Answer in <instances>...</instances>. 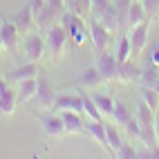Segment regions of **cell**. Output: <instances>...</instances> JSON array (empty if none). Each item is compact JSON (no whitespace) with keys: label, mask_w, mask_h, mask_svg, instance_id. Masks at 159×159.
Listing matches in <instances>:
<instances>
[{"label":"cell","mask_w":159,"mask_h":159,"mask_svg":"<svg viewBox=\"0 0 159 159\" xmlns=\"http://www.w3.org/2000/svg\"><path fill=\"white\" fill-rule=\"evenodd\" d=\"M61 25L67 29V36H70V40H72L74 45H83V40L90 36L83 16L74 14L72 9H65V14H63V18H61Z\"/></svg>","instance_id":"6da1fadb"},{"label":"cell","mask_w":159,"mask_h":159,"mask_svg":"<svg viewBox=\"0 0 159 159\" xmlns=\"http://www.w3.org/2000/svg\"><path fill=\"white\" fill-rule=\"evenodd\" d=\"M67 29L63 27L61 23H56L54 27H49L47 31H45V43H47V47H49V52H52V58L54 61H58L61 56H63V52H65V45H67Z\"/></svg>","instance_id":"7a4b0ae2"},{"label":"cell","mask_w":159,"mask_h":159,"mask_svg":"<svg viewBox=\"0 0 159 159\" xmlns=\"http://www.w3.org/2000/svg\"><path fill=\"white\" fill-rule=\"evenodd\" d=\"M88 31H90V40L94 45V52L97 54H101V52H108L110 43H112V31L105 27L103 23H99V20H90L88 25Z\"/></svg>","instance_id":"3957f363"},{"label":"cell","mask_w":159,"mask_h":159,"mask_svg":"<svg viewBox=\"0 0 159 159\" xmlns=\"http://www.w3.org/2000/svg\"><path fill=\"white\" fill-rule=\"evenodd\" d=\"M23 52H25V58L31 61V63H38L40 58L45 56V49H47V43L43 40L40 34H34V31H29V34L23 36Z\"/></svg>","instance_id":"277c9868"},{"label":"cell","mask_w":159,"mask_h":159,"mask_svg":"<svg viewBox=\"0 0 159 159\" xmlns=\"http://www.w3.org/2000/svg\"><path fill=\"white\" fill-rule=\"evenodd\" d=\"M40 128H43L45 137H49V139H58V137H65V123H63V116L61 112H45L40 114Z\"/></svg>","instance_id":"5b68a950"},{"label":"cell","mask_w":159,"mask_h":159,"mask_svg":"<svg viewBox=\"0 0 159 159\" xmlns=\"http://www.w3.org/2000/svg\"><path fill=\"white\" fill-rule=\"evenodd\" d=\"M0 34H2V49H7L11 56H16L23 34H20L18 27L14 25V20H7V18H5L2 23H0Z\"/></svg>","instance_id":"8992f818"},{"label":"cell","mask_w":159,"mask_h":159,"mask_svg":"<svg viewBox=\"0 0 159 159\" xmlns=\"http://www.w3.org/2000/svg\"><path fill=\"white\" fill-rule=\"evenodd\" d=\"M94 65H97L103 81H119V61H116V56L108 54V52H101Z\"/></svg>","instance_id":"52a82bcc"},{"label":"cell","mask_w":159,"mask_h":159,"mask_svg":"<svg viewBox=\"0 0 159 159\" xmlns=\"http://www.w3.org/2000/svg\"><path fill=\"white\" fill-rule=\"evenodd\" d=\"M148 27H150V20H143V23L130 29V45H132L130 58H139L143 54L146 43H148Z\"/></svg>","instance_id":"ba28073f"},{"label":"cell","mask_w":159,"mask_h":159,"mask_svg":"<svg viewBox=\"0 0 159 159\" xmlns=\"http://www.w3.org/2000/svg\"><path fill=\"white\" fill-rule=\"evenodd\" d=\"M11 20H14V25L18 27V31H20L23 36L29 34V31H34V27H36V16H34V9H31L29 0L11 16Z\"/></svg>","instance_id":"9c48e42d"},{"label":"cell","mask_w":159,"mask_h":159,"mask_svg":"<svg viewBox=\"0 0 159 159\" xmlns=\"http://www.w3.org/2000/svg\"><path fill=\"white\" fill-rule=\"evenodd\" d=\"M52 110H54V112L74 110V112H81L83 114V99H81V94H56Z\"/></svg>","instance_id":"30bf717a"},{"label":"cell","mask_w":159,"mask_h":159,"mask_svg":"<svg viewBox=\"0 0 159 159\" xmlns=\"http://www.w3.org/2000/svg\"><path fill=\"white\" fill-rule=\"evenodd\" d=\"M36 76H38V65H36V63H31V61H27L25 65L14 67V70L5 76V81L20 83V81H25V79H36Z\"/></svg>","instance_id":"8fae6325"},{"label":"cell","mask_w":159,"mask_h":159,"mask_svg":"<svg viewBox=\"0 0 159 159\" xmlns=\"http://www.w3.org/2000/svg\"><path fill=\"white\" fill-rule=\"evenodd\" d=\"M63 123H65V134H79L85 130V121L81 119V112L74 110H61Z\"/></svg>","instance_id":"7c38bea8"},{"label":"cell","mask_w":159,"mask_h":159,"mask_svg":"<svg viewBox=\"0 0 159 159\" xmlns=\"http://www.w3.org/2000/svg\"><path fill=\"white\" fill-rule=\"evenodd\" d=\"M61 18H63V14H58L56 9H52L47 2L43 5V9L36 14V27H40V29H49V27H54L56 23H61Z\"/></svg>","instance_id":"4fadbf2b"},{"label":"cell","mask_w":159,"mask_h":159,"mask_svg":"<svg viewBox=\"0 0 159 159\" xmlns=\"http://www.w3.org/2000/svg\"><path fill=\"white\" fill-rule=\"evenodd\" d=\"M36 92H38V76L25 79L16 85V99H18V103H27L31 99H36Z\"/></svg>","instance_id":"5bb4252c"},{"label":"cell","mask_w":159,"mask_h":159,"mask_svg":"<svg viewBox=\"0 0 159 159\" xmlns=\"http://www.w3.org/2000/svg\"><path fill=\"white\" fill-rule=\"evenodd\" d=\"M139 79H141V67L134 65V58L119 63V81L121 83H139Z\"/></svg>","instance_id":"9a60e30c"},{"label":"cell","mask_w":159,"mask_h":159,"mask_svg":"<svg viewBox=\"0 0 159 159\" xmlns=\"http://www.w3.org/2000/svg\"><path fill=\"white\" fill-rule=\"evenodd\" d=\"M54 99H56V90L52 88V83H49V81H45V79H38L36 101L43 105L45 110H52V105H54Z\"/></svg>","instance_id":"2e32d148"},{"label":"cell","mask_w":159,"mask_h":159,"mask_svg":"<svg viewBox=\"0 0 159 159\" xmlns=\"http://www.w3.org/2000/svg\"><path fill=\"white\" fill-rule=\"evenodd\" d=\"M99 83H103V79H101L97 65H94V67H88L85 72H83L81 76L74 81V85H76L79 90H92V88H97Z\"/></svg>","instance_id":"e0dca14e"},{"label":"cell","mask_w":159,"mask_h":159,"mask_svg":"<svg viewBox=\"0 0 159 159\" xmlns=\"http://www.w3.org/2000/svg\"><path fill=\"white\" fill-rule=\"evenodd\" d=\"M85 132L92 137V139H97L101 148H105V150L110 152V146H108V134H105V123H103V121H94V119H90V121L85 123Z\"/></svg>","instance_id":"ac0fdd59"},{"label":"cell","mask_w":159,"mask_h":159,"mask_svg":"<svg viewBox=\"0 0 159 159\" xmlns=\"http://www.w3.org/2000/svg\"><path fill=\"white\" fill-rule=\"evenodd\" d=\"M18 105V99H16V90L7 88L5 92H0V112H2L5 116H11L14 110Z\"/></svg>","instance_id":"d6986e66"},{"label":"cell","mask_w":159,"mask_h":159,"mask_svg":"<svg viewBox=\"0 0 159 159\" xmlns=\"http://www.w3.org/2000/svg\"><path fill=\"white\" fill-rule=\"evenodd\" d=\"M79 94H81V99H83V114L88 116V119H94V121H101V110L97 108V103H94V99L90 97V94L85 92V90H79Z\"/></svg>","instance_id":"ffe728a7"},{"label":"cell","mask_w":159,"mask_h":159,"mask_svg":"<svg viewBox=\"0 0 159 159\" xmlns=\"http://www.w3.org/2000/svg\"><path fill=\"white\" fill-rule=\"evenodd\" d=\"M139 83H141V85H148V88H157V83H159V65L148 63V65L141 70Z\"/></svg>","instance_id":"44dd1931"},{"label":"cell","mask_w":159,"mask_h":159,"mask_svg":"<svg viewBox=\"0 0 159 159\" xmlns=\"http://www.w3.org/2000/svg\"><path fill=\"white\" fill-rule=\"evenodd\" d=\"M92 99H94V103H97V108L101 110V114L103 116H112V112H114V105H116V99H112V97H108V94H92Z\"/></svg>","instance_id":"7402d4cb"},{"label":"cell","mask_w":159,"mask_h":159,"mask_svg":"<svg viewBox=\"0 0 159 159\" xmlns=\"http://www.w3.org/2000/svg\"><path fill=\"white\" fill-rule=\"evenodd\" d=\"M143 20H148V18H146V11H143L141 2H139V0H132L130 11H128V29L137 27L139 23H143Z\"/></svg>","instance_id":"603a6c76"},{"label":"cell","mask_w":159,"mask_h":159,"mask_svg":"<svg viewBox=\"0 0 159 159\" xmlns=\"http://www.w3.org/2000/svg\"><path fill=\"white\" fill-rule=\"evenodd\" d=\"M99 23H103L105 27H108V29L112 31V34L121 29V25H119V16H116V9H114V5H110V7L103 11V16H101V20H99Z\"/></svg>","instance_id":"cb8c5ba5"},{"label":"cell","mask_w":159,"mask_h":159,"mask_svg":"<svg viewBox=\"0 0 159 159\" xmlns=\"http://www.w3.org/2000/svg\"><path fill=\"white\" fill-rule=\"evenodd\" d=\"M105 134H108V146H110V152L114 155V152L121 148V143H123L121 132L114 128V123H105Z\"/></svg>","instance_id":"d4e9b609"},{"label":"cell","mask_w":159,"mask_h":159,"mask_svg":"<svg viewBox=\"0 0 159 159\" xmlns=\"http://www.w3.org/2000/svg\"><path fill=\"white\" fill-rule=\"evenodd\" d=\"M112 5H114V9H116V16H119L121 29H125V27H128V11H130L132 0H112Z\"/></svg>","instance_id":"484cf974"},{"label":"cell","mask_w":159,"mask_h":159,"mask_svg":"<svg viewBox=\"0 0 159 159\" xmlns=\"http://www.w3.org/2000/svg\"><path fill=\"white\" fill-rule=\"evenodd\" d=\"M130 52H132V45H130V36H121L119 38V45H116V61L123 63L130 58Z\"/></svg>","instance_id":"4316f807"},{"label":"cell","mask_w":159,"mask_h":159,"mask_svg":"<svg viewBox=\"0 0 159 159\" xmlns=\"http://www.w3.org/2000/svg\"><path fill=\"white\" fill-rule=\"evenodd\" d=\"M141 97H143V101L150 105V108L157 112V108H159V92H157V88H148V85H141Z\"/></svg>","instance_id":"83f0119b"},{"label":"cell","mask_w":159,"mask_h":159,"mask_svg":"<svg viewBox=\"0 0 159 159\" xmlns=\"http://www.w3.org/2000/svg\"><path fill=\"white\" fill-rule=\"evenodd\" d=\"M130 110L125 108V105L121 103V101H116V105H114V112H112V119H114V123H119V125H125V121L130 119Z\"/></svg>","instance_id":"f1b7e54d"},{"label":"cell","mask_w":159,"mask_h":159,"mask_svg":"<svg viewBox=\"0 0 159 159\" xmlns=\"http://www.w3.org/2000/svg\"><path fill=\"white\" fill-rule=\"evenodd\" d=\"M110 5H112V0H92V2H90V16H92L94 20H101L103 11H105Z\"/></svg>","instance_id":"f546056e"},{"label":"cell","mask_w":159,"mask_h":159,"mask_svg":"<svg viewBox=\"0 0 159 159\" xmlns=\"http://www.w3.org/2000/svg\"><path fill=\"white\" fill-rule=\"evenodd\" d=\"M139 2L143 7V11H146V18L152 23L157 18V14H159V0H139Z\"/></svg>","instance_id":"4dcf8cb0"},{"label":"cell","mask_w":159,"mask_h":159,"mask_svg":"<svg viewBox=\"0 0 159 159\" xmlns=\"http://www.w3.org/2000/svg\"><path fill=\"white\" fill-rule=\"evenodd\" d=\"M114 157H119V159H134L137 150L132 148V143H121V148L114 152Z\"/></svg>","instance_id":"1f68e13d"},{"label":"cell","mask_w":159,"mask_h":159,"mask_svg":"<svg viewBox=\"0 0 159 159\" xmlns=\"http://www.w3.org/2000/svg\"><path fill=\"white\" fill-rule=\"evenodd\" d=\"M125 130H128L130 137H137V139H139V121H137V116H130V119L125 121Z\"/></svg>","instance_id":"d6a6232c"},{"label":"cell","mask_w":159,"mask_h":159,"mask_svg":"<svg viewBox=\"0 0 159 159\" xmlns=\"http://www.w3.org/2000/svg\"><path fill=\"white\" fill-rule=\"evenodd\" d=\"M139 157H148V159H159V148L152 146V148H148L146 155H139Z\"/></svg>","instance_id":"836d02e7"},{"label":"cell","mask_w":159,"mask_h":159,"mask_svg":"<svg viewBox=\"0 0 159 159\" xmlns=\"http://www.w3.org/2000/svg\"><path fill=\"white\" fill-rule=\"evenodd\" d=\"M29 5H31V9H34V16L43 9V5H45V0H29Z\"/></svg>","instance_id":"e575fe53"},{"label":"cell","mask_w":159,"mask_h":159,"mask_svg":"<svg viewBox=\"0 0 159 159\" xmlns=\"http://www.w3.org/2000/svg\"><path fill=\"white\" fill-rule=\"evenodd\" d=\"M150 63H155V65H159V43L155 45V49H152V54H150Z\"/></svg>","instance_id":"d590c367"},{"label":"cell","mask_w":159,"mask_h":159,"mask_svg":"<svg viewBox=\"0 0 159 159\" xmlns=\"http://www.w3.org/2000/svg\"><path fill=\"white\" fill-rule=\"evenodd\" d=\"M155 134H157V141H159V114L155 116Z\"/></svg>","instance_id":"8d00e7d4"},{"label":"cell","mask_w":159,"mask_h":159,"mask_svg":"<svg viewBox=\"0 0 159 159\" xmlns=\"http://www.w3.org/2000/svg\"><path fill=\"white\" fill-rule=\"evenodd\" d=\"M7 88H9V85H7V81H5V79H0V92H5Z\"/></svg>","instance_id":"74e56055"},{"label":"cell","mask_w":159,"mask_h":159,"mask_svg":"<svg viewBox=\"0 0 159 159\" xmlns=\"http://www.w3.org/2000/svg\"><path fill=\"white\" fill-rule=\"evenodd\" d=\"M0 49H2V34H0Z\"/></svg>","instance_id":"f35d334b"},{"label":"cell","mask_w":159,"mask_h":159,"mask_svg":"<svg viewBox=\"0 0 159 159\" xmlns=\"http://www.w3.org/2000/svg\"><path fill=\"white\" fill-rule=\"evenodd\" d=\"M157 92H159V83H157Z\"/></svg>","instance_id":"ab89813d"}]
</instances>
